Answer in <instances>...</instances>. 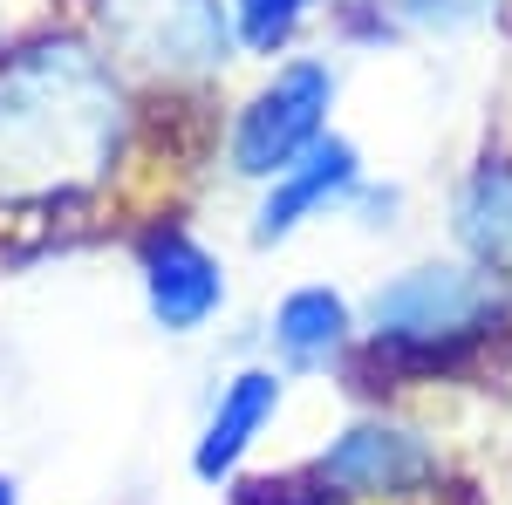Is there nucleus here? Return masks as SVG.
<instances>
[{
	"instance_id": "nucleus-1",
	"label": "nucleus",
	"mask_w": 512,
	"mask_h": 505,
	"mask_svg": "<svg viewBox=\"0 0 512 505\" xmlns=\"http://www.w3.org/2000/svg\"><path fill=\"white\" fill-rule=\"evenodd\" d=\"M144 137V96L117 62L55 21L0 48V219L62 226L123 185Z\"/></svg>"
},
{
	"instance_id": "nucleus-2",
	"label": "nucleus",
	"mask_w": 512,
	"mask_h": 505,
	"mask_svg": "<svg viewBox=\"0 0 512 505\" xmlns=\"http://www.w3.org/2000/svg\"><path fill=\"white\" fill-rule=\"evenodd\" d=\"M512 349V294L478 267L451 260H410L403 273L362 294V335H355L349 376L362 396L431 383H472L492 355Z\"/></svg>"
},
{
	"instance_id": "nucleus-3",
	"label": "nucleus",
	"mask_w": 512,
	"mask_h": 505,
	"mask_svg": "<svg viewBox=\"0 0 512 505\" xmlns=\"http://www.w3.org/2000/svg\"><path fill=\"white\" fill-rule=\"evenodd\" d=\"M76 28L137 96H205L239 62L226 0H82Z\"/></svg>"
},
{
	"instance_id": "nucleus-4",
	"label": "nucleus",
	"mask_w": 512,
	"mask_h": 505,
	"mask_svg": "<svg viewBox=\"0 0 512 505\" xmlns=\"http://www.w3.org/2000/svg\"><path fill=\"white\" fill-rule=\"evenodd\" d=\"M335 96H342V76L328 55H287V62H267V76L253 82L226 117V137H219V164L239 185H267L274 171H287L294 157L308 151L315 137L335 130Z\"/></svg>"
},
{
	"instance_id": "nucleus-5",
	"label": "nucleus",
	"mask_w": 512,
	"mask_h": 505,
	"mask_svg": "<svg viewBox=\"0 0 512 505\" xmlns=\"http://www.w3.org/2000/svg\"><path fill=\"white\" fill-rule=\"evenodd\" d=\"M308 478L328 485L342 505H410V499H437L444 451L424 424L376 403V410H355L308 458Z\"/></svg>"
},
{
	"instance_id": "nucleus-6",
	"label": "nucleus",
	"mask_w": 512,
	"mask_h": 505,
	"mask_svg": "<svg viewBox=\"0 0 512 505\" xmlns=\"http://www.w3.org/2000/svg\"><path fill=\"white\" fill-rule=\"evenodd\" d=\"M130 267L144 287V314L158 321L164 335H205L219 314H226V260L198 239L192 219L178 212H151L130 226Z\"/></svg>"
},
{
	"instance_id": "nucleus-7",
	"label": "nucleus",
	"mask_w": 512,
	"mask_h": 505,
	"mask_svg": "<svg viewBox=\"0 0 512 505\" xmlns=\"http://www.w3.org/2000/svg\"><path fill=\"white\" fill-rule=\"evenodd\" d=\"M362 151H355L342 130L315 137L308 151L294 157L287 171H274L260 192H253V212H246V239L267 253V246H287L294 233H308L328 212H349V198L362 192Z\"/></svg>"
},
{
	"instance_id": "nucleus-8",
	"label": "nucleus",
	"mask_w": 512,
	"mask_h": 505,
	"mask_svg": "<svg viewBox=\"0 0 512 505\" xmlns=\"http://www.w3.org/2000/svg\"><path fill=\"white\" fill-rule=\"evenodd\" d=\"M287 383L294 376H280L274 362H239L233 376L219 383V396H212V410H205V424L192 437V478L198 485H233L239 471H246L253 444L287 410Z\"/></svg>"
},
{
	"instance_id": "nucleus-9",
	"label": "nucleus",
	"mask_w": 512,
	"mask_h": 505,
	"mask_svg": "<svg viewBox=\"0 0 512 505\" xmlns=\"http://www.w3.org/2000/svg\"><path fill=\"white\" fill-rule=\"evenodd\" d=\"M362 335V308L335 280H301L287 287L267 314V362L280 376H342Z\"/></svg>"
},
{
	"instance_id": "nucleus-10",
	"label": "nucleus",
	"mask_w": 512,
	"mask_h": 505,
	"mask_svg": "<svg viewBox=\"0 0 512 505\" xmlns=\"http://www.w3.org/2000/svg\"><path fill=\"white\" fill-rule=\"evenodd\" d=\"M451 246L458 260L499 280L512 294V144H485V151L458 171L451 185Z\"/></svg>"
},
{
	"instance_id": "nucleus-11",
	"label": "nucleus",
	"mask_w": 512,
	"mask_h": 505,
	"mask_svg": "<svg viewBox=\"0 0 512 505\" xmlns=\"http://www.w3.org/2000/svg\"><path fill=\"white\" fill-rule=\"evenodd\" d=\"M226 14H233V41L239 55H253V62H287L294 55V41L308 35V21L328 14V0H226Z\"/></svg>"
},
{
	"instance_id": "nucleus-12",
	"label": "nucleus",
	"mask_w": 512,
	"mask_h": 505,
	"mask_svg": "<svg viewBox=\"0 0 512 505\" xmlns=\"http://www.w3.org/2000/svg\"><path fill=\"white\" fill-rule=\"evenodd\" d=\"M396 35L417 41H465L506 21V0H383Z\"/></svg>"
},
{
	"instance_id": "nucleus-13",
	"label": "nucleus",
	"mask_w": 512,
	"mask_h": 505,
	"mask_svg": "<svg viewBox=\"0 0 512 505\" xmlns=\"http://www.w3.org/2000/svg\"><path fill=\"white\" fill-rule=\"evenodd\" d=\"M0 505H21V478H7V471H0Z\"/></svg>"
},
{
	"instance_id": "nucleus-14",
	"label": "nucleus",
	"mask_w": 512,
	"mask_h": 505,
	"mask_svg": "<svg viewBox=\"0 0 512 505\" xmlns=\"http://www.w3.org/2000/svg\"><path fill=\"white\" fill-rule=\"evenodd\" d=\"M335 14H355V7H383V0H328Z\"/></svg>"
}]
</instances>
